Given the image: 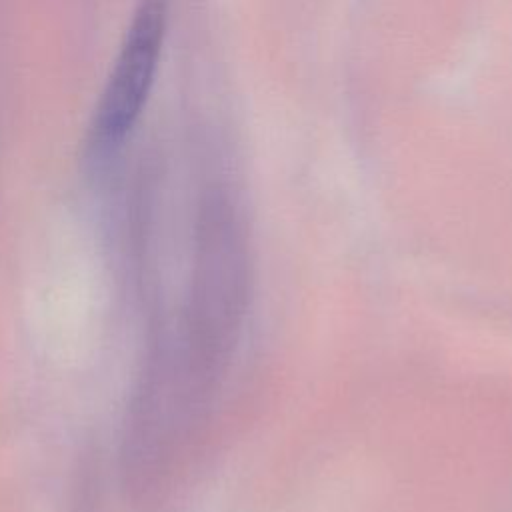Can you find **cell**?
<instances>
[{"mask_svg": "<svg viewBox=\"0 0 512 512\" xmlns=\"http://www.w3.org/2000/svg\"><path fill=\"white\" fill-rule=\"evenodd\" d=\"M168 0H138L90 124V146L108 150L134 128L150 94L166 36Z\"/></svg>", "mask_w": 512, "mask_h": 512, "instance_id": "6da1fadb", "label": "cell"}]
</instances>
